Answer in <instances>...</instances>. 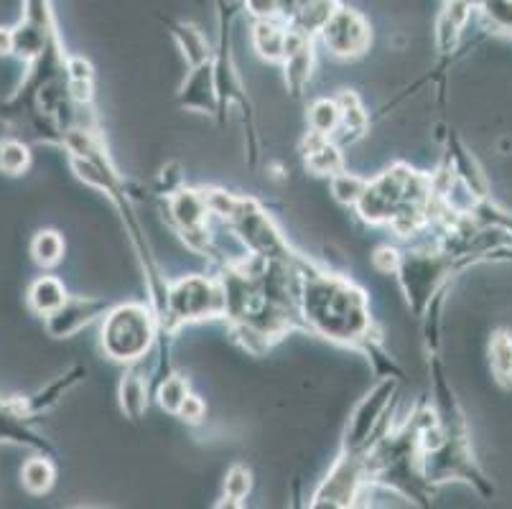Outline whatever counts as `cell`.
Returning <instances> with one entry per match:
<instances>
[{"label": "cell", "mask_w": 512, "mask_h": 509, "mask_svg": "<svg viewBox=\"0 0 512 509\" xmlns=\"http://www.w3.org/2000/svg\"><path fill=\"white\" fill-rule=\"evenodd\" d=\"M248 487H250L248 474H245L242 469L232 471L230 479H227V494H230L232 499H242L245 494H248Z\"/></svg>", "instance_id": "obj_14"}, {"label": "cell", "mask_w": 512, "mask_h": 509, "mask_svg": "<svg viewBox=\"0 0 512 509\" xmlns=\"http://www.w3.org/2000/svg\"><path fill=\"white\" fill-rule=\"evenodd\" d=\"M186 400V390L179 380H169L161 387V405L169 410H179L181 403Z\"/></svg>", "instance_id": "obj_12"}, {"label": "cell", "mask_w": 512, "mask_h": 509, "mask_svg": "<svg viewBox=\"0 0 512 509\" xmlns=\"http://www.w3.org/2000/svg\"><path fill=\"white\" fill-rule=\"evenodd\" d=\"M64 242L57 232H41L34 240V258L39 260L41 265H54L62 260Z\"/></svg>", "instance_id": "obj_5"}, {"label": "cell", "mask_w": 512, "mask_h": 509, "mask_svg": "<svg viewBox=\"0 0 512 509\" xmlns=\"http://www.w3.org/2000/svg\"><path fill=\"white\" fill-rule=\"evenodd\" d=\"M21 476L29 492L44 494L51 487V482H54V469H51V464L46 459H31L29 464L23 466Z\"/></svg>", "instance_id": "obj_4"}, {"label": "cell", "mask_w": 512, "mask_h": 509, "mask_svg": "<svg viewBox=\"0 0 512 509\" xmlns=\"http://www.w3.org/2000/svg\"><path fill=\"white\" fill-rule=\"evenodd\" d=\"M13 46H16V36L8 28H0V54H8Z\"/></svg>", "instance_id": "obj_17"}, {"label": "cell", "mask_w": 512, "mask_h": 509, "mask_svg": "<svg viewBox=\"0 0 512 509\" xmlns=\"http://www.w3.org/2000/svg\"><path fill=\"white\" fill-rule=\"evenodd\" d=\"M309 166L314 168L316 174H332L339 168L337 151L324 140H314L309 148Z\"/></svg>", "instance_id": "obj_6"}, {"label": "cell", "mask_w": 512, "mask_h": 509, "mask_svg": "<svg viewBox=\"0 0 512 509\" xmlns=\"http://www.w3.org/2000/svg\"><path fill=\"white\" fill-rule=\"evenodd\" d=\"M334 194H337L339 202H357L362 194H365V186L360 179H352V176H339L334 181Z\"/></svg>", "instance_id": "obj_11"}, {"label": "cell", "mask_w": 512, "mask_h": 509, "mask_svg": "<svg viewBox=\"0 0 512 509\" xmlns=\"http://www.w3.org/2000/svg\"><path fill=\"white\" fill-rule=\"evenodd\" d=\"M64 288L59 280L54 278H41L36 280L34 288H31V306L39 311V314H57L59 308H64Z\"/></svg>", "instance_id": "obj_3"}, {"label": "cell", "mask_w": 512, "mask_h": 509, "mask_svg": "<svg viewBox=\"0 0 512 509\" xmlns=\"http://www.w3.org/2000/svg\"><path fill=\"white\" fill-rule=\"evenodd\" d=\"M492 364H495L497 375H512V339L507 334H500L492 342Z\"/></svg>", "instance_id": "obj_10"}, {"label": "cell", "mask_w": 512, "mask_h": 509, "mask_svg": "<svg viewBox=\"0 0 512 509\" xmlns=\"http://www.w3.org/2000/svg\"><path fill=\"white\" fill-rule=\"evenodd\" d=\"M248 6L258 16H273L278 8V0H248Z\"/></svg>", "instance_id": "obj_15"}, {"label": "cell", "mask_w": 512, "mask_h": 509, "mask_svg": "<svg viewBox=\"0 0 512 509\" xmlns=\"http://www.w3.org/2000/svg\"><path fill=\"white\" fill-rule=\"evenodd\" d=\"M283 41H286V36L278 34V28L265 26V23L255 28V44H258L260 54L268 56V59H278L281 56Z\"/></svg>", "instance_id": "obj_7"}, {"label": "cell", "mask_w": 512, "mask_h": 509, "mask_svg": "<svg viewBox=\"0 0 512 509\" xmlns=\"http://www.w3.org/2000/svg\"><path fill=\"white\" fill-rule=\"evenodd\" d=\"M151 342V321L138 306L120 308L105 326V347L118 359H133Z\"/></svg>", "instance_id": "obj_1"}, {"label": "cell", "mask_w": 512, "mask_h": 509, "mask_svg": "<svg viewBox=\"0 0 512 509\" xmlns=\"http://www.w3.org/2000/svg\"><path fill=\"white\" fill-rule=\"evenodd\" d=\"M181 415H184V418H189V420H197L199 415H202V403H199L197 398H186L184 403H181Z\"/></svg>", "instance_id": "obj_16"}, {"label": "cell", "mask_w": 512, "mask_h": 509, "mask_svg": "<svg viewBox=\"0 0 512 509\" xmlns=\"http://www.w3.org/2000/svg\"><path fill=\"white\" fill-rule=\"evenodd\" d=\"M176 214H179V219H184L186 224H197L199 219H202V204H199V199H194L192 194H186L176 202Z\"/></svg>", "instance_id": "obj_13"}, {"label": "cell", "mask_w": 512, "mask_h": 509, "mask_svg": "<svg viewBox=\"0 0 512 509\" xmlns=\"http://www.w3.org/2000/svg\"><path fill=\"white\" fill-rule=\"evenodd\" d=\"M339 107L334 102H316L314 112H311V123H314L316 133H332L339 123Z\"/></svg>", "instance_id": "obj_9"}, {"label": "cell", "mask_w": 512, "mask_h": 509, "mask_svg": "<svg viewBox=\"0 0 512 509\" xmlns=\"http://www.w3.org/2000/svg\"><path fill=\"white\" fill-rule=\"evenodd\" d=\"M324 39L337 54H360L367 44V26L357 13L339 11L324 23Z\"/></svg>", "instance_id": "obj_2"}, {"label": "cell", "mask_w": 512, "mask_h": 509, "mask_svg": "<svg viewBox=\"0 0 512 509\" xmlns=\"http://www.w3.org/2000/svg\"><path fill=\"white\" fill-rule=\"evenodd\" d=\"M29 166V151L21 143H3L0 146V168L8 174H18Z\"/></svg>", "instance_id": "obj_8"}]
</instances>
